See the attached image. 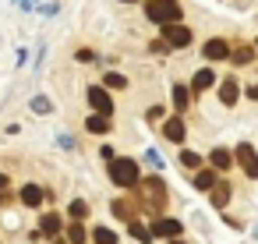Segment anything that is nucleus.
I'll use <instances>...</instances> for the list:
<instances>
[{"instance_id": "nucleus-1", "label": "nucleus", "mask_w": 258, "mask_h": 244, "mask_svg": "<svg viewBox=\"0 0 258 244\" xmlns=\"http://www.w3.org/2000/svg\"><path fill=\"white\" fill-rule=\"evenodd\" d=\"M142 205L149 212H163L166 209V180L163 177H145L142 180Z\"/></svg>"}, {"instance_id": "nucleus-2", "label": "nucleus", "mask_w": 258, "mask_h": 244, "mask_svg": "<svg viewBox=\"0 0 258 244\" xmlns=\"http://www.w3.org/2000/svg\"><path fill=\"white\" fill-rule=\"evenodd\" d=\"M145 18L156 22V25H173V22H180V4L177 0H149Z\"/></svg>"}, {"instance_id": "nucleus-3", "label": "nucleus", "mask_w": 258, "mask_h": 244, "mask_svg": "<svg viewBox=\"0 0 258 244\" xmlns=\"http://www.w3.org/2000/svg\"><path fill=\"white\" fill-rule=\"evenodd\" d=\"M138 177H142V173H138V163H135V159H127V156H120V159L113 156V159H110V180H113V184L135 188Z\"/></svg>"}, {"instance_id": "nucleus-4", "label": "nucleus", "mask_w": 258, "mask_h": 244, "mask_svg": "<svg viewBox=\"0 0 258 244\" xmlns=\"http://www.w3.org/2000/svg\"><path fill=\"white\" fill-rule=\"evenodd\" d=\"M163 43L180 50V46L191 43V29H184V25H177V22H173V25H163Z\"/></svg>"}, {"instance_id": "nucleus-5", "label": "nucleus", "mask_w": 258, "mask_h": 244, "mask_svg": "<svg viewBox=\"0 0 258 244\" xmlns=\"http://www.w3.org/2000/svg\"><path fill=\"white\" fill-rule=\"evenodd\" d=\"M237 163H240V170H244L247 177H258V152H254L247 142L237 145Z\"/></svg>"}, {"instance_id": "nucleus-6", "label": "nucleus", "mask_w": 258, "mask_h": 244, "mask_svg": "<svg viewBox=\"0 0 258 244\" xmlns=\"http://www.w3.org/2000/svg\"><path fill=\"white\" fill-rule=\"evenodd\" d=\"M89 106L96 110V113H103V117H110V110H113V99H110V92L106 89H89Z\"/></svg>"}, {"instance_id": "nucleus-7", "label": "nucleus", "mask_w": 258, "mask_h": 244, "mask_svg": "<svg viewBox=\"0 0 258 244\" xmlns=\"http://www.w3.org/2000/svg\"><path fill=\"white\" fill-rule=\"evenodd\" d=\"M152 233H156V237H170V240H173V237H180V233H184V226H180L177 219H156V223H152Z\"/></svg>"}, {"instance_id": "nucleus-8", "label": "nucleus", "mask_w": 258, "mask_h": 244, "mask_svg": "<svg viewBox=\"0 0 258 244\" xmlns=\"http://www.w3.org/2000/svg\"><path fill=\"white\" fill-rule=\"evenodd\" d=\"M205 57H209V60H226V57H230V46H226L223 39H209V43H205Z\"/></svg>"}, {"instance_id": "nucleus-9", "label": "nucleus", "mask_w": 258, "mask_h": 244, "mask_svg": "<svg viewBox=\"0 0 258 244\" xmlns=\"http://www.w3.org/2000/svg\"><path fill=\"white\" fill-rule=\"evenodd\" d=\"M237 96H240V85H237L233 78H226V82L219 85V99H223L226 106H233V103H237Z\"/></svg>"}, {"instance_id": "nucleus-10", "label": "nucleus", "mask_w": 258, "mask_h": 244, "mask_svg": "<svg viewBox=\"0 0 258 244\" xmlns=\"http://www.w3.org/2000/svg\"><path fill=\"white\" fill-rule=\"evenodd\" d=\"M216 82V75L209 71V68H202V71H195V78H191V92H202V89H209Z\"/></svg>"}, {"instance_id": "nucleus-11", "label": "nucleus", "mask_w": 258, "mask_h": 244, "mask_svg": "<svg viewBox=\"0 0 258 244\" xmlns=\"http://www.w3.org/2000/svg\"><path fill=\"white\" fill-rule=\"evenodd\" d=\"M230 60H233L237 68H247V64L254 60V50H251V46H237V50H230Z\"/></svg>"}, {"instance_id": "nucleus-12", "label": "nucleus", "mask_w": 258, "mask_h": 244, "mask_svg": "<svg viewBox=\"0 0 258 244\" xmlns=\"http://www.w3.org/2000/svg\"><path fill=\"white\" fill-rule=\"evenodd\" d=\"M39 230H43L46 237H57V233H60V216H57V212H46L43 223H39Z\"/></svg>"}, {"instance_id": "nucleus-13", "label": "nucleus", "mask_w": 258, "mask_h": 244, "mask_svg": "<svg viewBox=\"0 0 258 244\" xmlns=\"http://www.w3.org/2000/svg\"><path fill=\"white\" fill-rule=\"evenodd\" d=\"M85 128H89V131H96V135H106V131H110V117H103V113H92V117L85 120Z\"/></svg>"}, {"instance_id": "nucleus-14", "label": "nucleus", "mask_w": 258, "mask_h": 244, "mask_svg": "<svg viewBox=\"0 0 258 244\" xmlns=\"http://www.w3.org/2000/svg\"><path fill=\"white\" fill-rule=\"evenodd\" d=\"M163 135H166L170 142H184V124H180L177 117H173V120H166V124H163Z\"/></svg>"}, {"instance_id": "nucleus-15", "label": "nucleus", "mask_w": 258, "mask_h": 244, "mask_svg": "<svg viewBox=\"0 0 258 244\" xmlns=\"http://www.w3.org/2000/svg\"><path fill=\"white\" fill-rule=\"evenodd\" d=\"M230 202V184L226 180H216L212 184V205H226Z\"/></svg>"}, {"instance_id": "nucleus-16", "label": "nucleus", "mask_w": 258, "mask_h": 244, "mask_svg": "<svg viewBox=\"0 0 258 244\" xmlns=\"http://www.w3.org/2000/svg\"><path fill=\"white\" fill-rule=\"evenodd\" d=\"M110 209H113V216H117V219H127V223L135 219V205H131V202H124V198H117Z\"/></svg>"}, {"instance_id": "nucleus-17", "label": "nucleus", "mask_w": 258, "mask_h": 244, "mask_svg": "<svg viewBox=\"0 0 258 244\" xmlns=\"http://www.w3.org/2000/svg\"><path fill=\"white\" fill-rule=\"evenodd\" d=\"M212 184H216V170H198V173H195V188L212 191Z\"/></svg>"}, {"instance_id": "nucleus-18", "label": "nucleus", "mask_w": 258, "mask_h": 244, "mask_svg": "<svg viewBox=\"0 0 258 244\" xmlns=\"http://www.w3.org/2000/svg\"><path fill=\"white\" fill-rule=\"evenodd\" d=\"M22 202H25V205H39V202H43V191H39L36 184H25V188H22Z\"/></svg>"}, {"instance_id": "nucleus-19", "label": "nucleus", "mask_w": 258, "mask_h": 244, "mask_svg": "<svg viewBox=\"0 0 258 244\" xmlns=\"http://www.w3.org/2000/svg\"><path fill=\"white\" fill-rule=\"evenodd\" d=\"M92 240H96V244H117V233H113L110 226H96V230H92Z\"/></svg>"}, {"instance_id": "nucleus-20", "label": "nucleus", "mask_w": 258, "mask_h": 244, "mask_svg": "<svg viewBox=\"0 0 258 244\" xmlns=\"http://www.w3.org/2000/svg\"><path fill=\"white\" fill-rule=\"evenodd\" d=\"M230 163H233V159H230L226 149H212V166H216V170H230Z\"/></svg>"}, {"instance_id": "nucleus-21", "label": "nucleus", "mask_w": 258, "mask_h": 244, "mask_svg": "<svg viewBox=\"0 0 258 244\" xmlns=\"http://www.w3.org/2000/svg\"><path fill=\"white\" fill-rule=\"evenodd\" d=\"M68 244H85V226H82L78 219L68 226Z\"/></svg>"}, {"instance_id": "nucleus-22", "label": "nucleus", "mask_w": 258, "mask_h": 244, "mask_svg": "<svg viewBox=\"0 0 258 244\" xmlns=\"http://www.w3.org/2000/svg\"><path fill=\"white\" fill-rule=\"evenodd\" d=\"M131 237H135V240H145V244H149V240H152L156 233H152V230H145V226H142L138 219H131Z\"/></svg>"}, {"instance_id": "nucleus-23", "label": "nucleus", "mask_w": 258, "mask_h": 244, "mask_svg": "<svg viewBox=\"0 0 258 244\" xmlns=\"http://www.w3.org/2000/svg\"><path fill=\"white\" fill-rule=\"evenodd\" d=\"M187 92H191V89L173 85V106H177V110H184V106H187Z\"/></svg>"}, {"instance_id": "nucleus-24", "label": "nucleus", "mask_w": 258, "mask_h": 244, "mask_svg": "<svg viewBox=\"0 0 258 244\" xmlns=\"http://www.w3.org/2000/svg\"><path fill=\"white\" fill-rule=\"evenodd\" d=\"M106 89H127V78L117 75V71H110V75H106Z\"/></svg>"}, {"instance_id": "nucleus-25", "label": "nucleus", "mask_w": 258, "mask_h": 244, "mask_svg": "<svg viewBox=\"0 0 258 244\" xmlns=\"http://www.w3.org/2000/svg\"><path fill=\"white\" fill-rule=\"evenodd\" d=\"M68 212H71V216H75V219H85V216H89V205H85V202H82V198H75V202H71V209H68Z\"/></svg>"}, {"instance_id": "nucleus-26", "label": "nucleus", "mask_w": 258, "mask_h": 244, "mask_svg": "<svg viewBox=\"0 0 258 244\" xmlns=\"http://www.w3.org/2000/svg\"><path fill=\"white\" fill-rule=\"evenodd\" d=\"M32 110H36V113H50V110H53V103H50L46 96H36V99H32Z\"/></svg>"}, {"instance_id": "nucleus-27", "label": "nucleus", "mask_w": 258, "mask_h": 244, "mask_svg": "<svg viewBox=\"0 0 258 244\" xmlns=\"http://www.w3.org/2000/svg\"><path fill=\"white\" fill-rule=\"evenodd\" d=\"M180 163H184V166H198L202 159H198V152H184V156H180Z\"/></svg>"}, {"instance_id": "nucleus-28", "label": "nucleus", "mask_w": 258, "mask_h": 244, "mask_svg": "<svg viewBox=\"0 0 258 244\" xmlns=\"http://www.w3.org/2000/svg\"><path fill=\"white\" fill-rule=\"evenodd\" d=\"M15 4H22V8H25V11H32V8H36V4H39V0H15Z\"/></svg>"}, {"instance_id": "nucleus-29", "label": "nucleus", "mask_w": 258, "mask_h": 244, "mask_svg": "<svg viewBox=\"0 0 258 244\" xmlns=\"http://www.w3.org/2000/svg\"><path fill=\"white\" fill-rule=\"evenodd\" d=\"M247 96H251V99H258V82H254V85H247Z\"/></svg>"}, {"instance_id": "nucleus-30", "label": "nucleus", "mask_w": 258, "mask_h": 244, "mask_svg": "<svg viewBox=\"0 0 258 244\" xmlns=\"http://www.w3.org/2000/svg\"><path fill=\"white\" fill-rule=\"evenodd\" d=\"M0 191H8V173H0Z\"/></svg>"}, {"instance_id": "nucleus-31", "label": "nucleus", "mask_w": 258, "mask_h": 244, "mask_svg": "<svg viewBox=\"0 0 258 244\" xmlns=\"http://www.w3.org/2000/svg\"><path fill=\"white\" fill-rule=\"evenodd\" d=\"M57 244H68V240H57Z\"/></svg>"}, {"instance_id": "nucleus-32", "label": "nucleus", "mask_w": 258, "mask_h": 244, "mask_svg": "<svg viewBox=\"0 0 258 244\" xmlns=\"http://www.w3.org/2000/svg\"><path fill=\"white\" fill-rule=\"evenodd\" d=\"M254 237H258V230H254Z\"/></svg>"}]
</instances>
